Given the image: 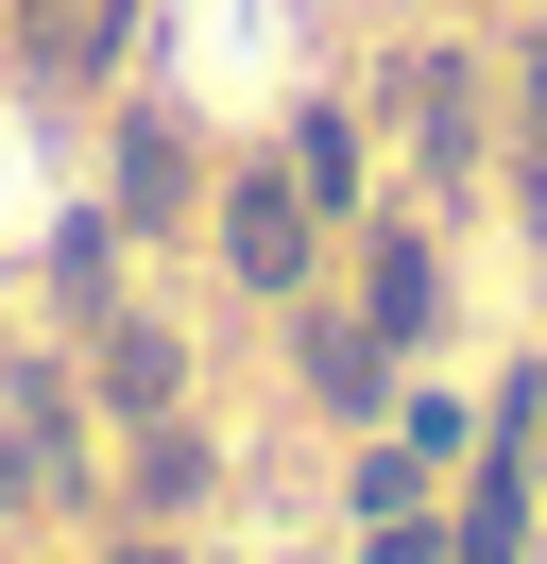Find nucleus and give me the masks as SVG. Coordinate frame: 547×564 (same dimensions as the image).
<instances>
[{"label": "nucleus", "instance_id": "f257e3e1", "mask_svg": "<svg viewBox=\"0 0 547 564\" xmlns=\"http://www.w3.org/2000/svg\"><path fill=\"white\" fill-rule=\"evenodd\" d=\"M68 496V411L52 377H0V513H52Z\"/></svg>", "mask_w": 547, "mask_h": 564}, {"label": "nucleus", "instance_id": "f03ea898", "mask_svg": "<svg viewBox=\"0 0 547 564\" xmlns=\"http://www.w3.org/2000/svg\"><path fill=\"white\" fill-rule=\"evenodd\" d=\"M223 257H239V274H257V291H291V274H308V188H274V172H239V188H223Z\"/></svg>", "mask_w": 547, "mask_h": 564}, {"label": "nucleus", "instance_id": "7ed1b4c3", "mask_svg": "<svg viewBox=\"0 0 547 564\" xmlns=\"http://www.w3.org/2000/svg\"><path fill=\"white\" fill-rule=\"evenodd\" d=\"M308 393L325 411H394V325H308Z\"/></svg>", "mask_w": 547, "mask_h": 564}, {"label": "nucleus", "instance_id": "20e7f679", "mask_svg": "<svg viewBox=\"0 0 547 564\" xmlns=\"http://www.w3.org/2000/svg\"><path fill=\"white\" fill-rule=\"evenodd\" d=\"M171 393H189V343H171V325H103V411H137V427H154Z\"/></svg>", "mask_w": 547, "mask_h": 564}, {"label": "nucleus", "instance_id": "39448f33", "mask_svg": "<svg viewBox=\"0 0 547 564\" xmlns=\"http://www.w3.org/2000/svg\"><path fill=\"white\" fill-rule=\"evenodd\" d=\"M462 138H479V69L428 52V69H410V154H462Z\"/></svg>", "mask_w": 547, "mask_h": 564}, {"label": "nucleus", "instance_id": "423d86ee", "mask_svg": "<svg viewBox=\"0 0 547 564\" xmlns=\"http://www.w3.org/2000/svg\"><path fill=\"white\" fill-rule=\"evenodd\" d=\"M513 530H530V462H496V479H479V513H462V564H513Z\"/></svg>", "mask_w": 547, "mask_h": 564}, {"label": "nucleus", "instance_id": "0eeeda50", "mask_svg": "<svg viewBox=\"0 0 547 564\" xmlns=\"http://www.w3.org/2000/svg\"><path fill=\"white\" fill-rule=\"evenodd\" d=\"M376 325H394V343L428 325V240H394V257H376Z\"/></svg>", "mask_w": 547, "mask_h": 564}, {"label": "nucleus", "instance_id": "6e6552de", "mask_svg": "<svg viewBox=\"0 0 547 564\" xmlns=\"http://www.w3.org/2000/svg\"><path fill=\"white\" fill-rule=\"evenodd\" d=\"M513 188H530V223H547V52H530V138H513Z\"/></svg>", "mask_w": 547, "mask_h": 564}, {"label": "nucleus", "instance_id": "1a4fd4ad", "mask_svg": "<svg viewBox=\"0 0 547 564\" xmlns=\"http://www.w3.org/2000/svg\"><path fill=\"white\" fill-rule=\"evenodd\" d=\"M376 564H428V530H410V513H376Z\"/></svg>", "mask_w": 547, "mask_h": 564}, {"label": "nucleus", "instance_id": "9d476101", "mask_svg": "<svg viewBox=\"0 0 547 564\" xmlns=\"http://www.w3.org/2000/svg\"><path fill=\"white\" fill-rule=\"evenodd\" d=\"M120 564H154V547H120Z\"/></svg>", "mask_w": 547, "mask_h": 564}]
</instances>
